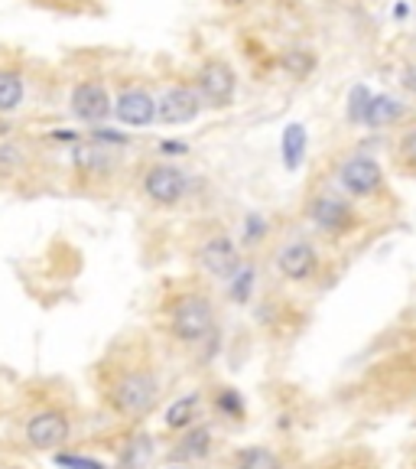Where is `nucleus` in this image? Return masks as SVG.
<instances>
[{
  "label": "nucleus",
  "mask_w": 416,
  "mask_h": 469,
  "mask_svg": "<svg viewBox=\"0 0 416 469\" xmlns=\"http://www.w3.org/2000/svg\"><path fill=\"white\" fill-rule=\"evenodd\" d=\"M108 404L124 417H144L154 411L156 398H160V382H156L154 368L150 365H127L114 372L108 382Z\"/></svg>",
  "instance_id": "obj_1"
},
{
  "label": "nucleus",
  "mask_w": 416,
  "mask_h": 469,
  "mask_svg": "<svg viewBox=\"0 0 416 469\" xmlns=\"http://www.w3.org/2000/svg\"><path fill=\"white\" fill-rule=\"evenodd\" d=\"M166 316H170V333L185 345H199L215 329V310H212L208 297H202L195 290L173 297Z\"/></svg>",
  "instance_id": "obj_2"
},
{
  "label": "nucleus",
  "mask_w": 416,
  "mask_h": 469,
  "mask_svg": "<svg viewBox=\"0 0 416 469\" xmlns=\"http://www.w3.org/2000/svg\"><path fill=\"white\" fill-rule=\"evenodd\" d=\"M195 88L208 108H228L238 92V75L224 59H205L195 72Z\"/></svg>",
  "instance_id": "obj_3"
},
{
  "label": "nucleus",
  "mask_w": 416,
  "mask_h": 469,
  "mask_svg": "<svg viewBox=\"0 0 416 469\" xmlns=\"http://www.w3.org/2000/svg\"><path fill=\"white\" fill-rule=\"evenodd\" d=\"M339 183L348 195L368 199V195H378L381 189H384V166H381L374 156L355 154L339 166Z\"/></svg>",
  "instance_id": "obj_4"
},
{
  "label": "nucleus",
  "mask_w": 416,
  "mask_h": 469,
  "mask_svg": "<svg viewBox=\"0 0 416 469\" xmlns=\"http://www.w3.org/2000/svg\"><path fill=\"white\" fill-rule=\"evenodd\" d=\"M185 189H189V176L179 166L154 164L144 170V193H147L150 203L163 205V209H173V205L183 203Z\"/></svg>",
  "instance_id": "obj_5"
},
{
  "label": "nucleus",
  "mask_w": 416,
  "mask_h": 469,
  "mask_svg": "<svg viewBox=\"0 0 416 469\" xmlns=\"http://www.w3.org/2000/svg\"><path fill=\"white\" fill-rule=\"evenodd\" d=\"M72 111H75V117H82L85 125H101L108 115H114V102H111L108 88H104V82H98V78H85V82H78L75 88H72Z\"/></svg>",
  "instance_id": "obj_6"
},
{
  "label": "nucleus",
  "mask_w": 416,
  "mask_h": 469,
  "mask_svg": "<svg viewBox=\"0 0 416 469\" xmlns=\"http://www.w3.org/2000/svg\"><path fill=\"white\" fill-rule=\"evenodd\" d=\"M202 111V95L193 85H173L156 102V117L163 125H189Z\"/></svg>",
  "instance_id": "obj_7"
},
{
  "label": "nucleus",
  "mask_w": 416,
  "mask_h": 469,
  "mask_svg": "<svg viewBox=\"0 0 416 469\" xmlns=\"http://www.w3.org/2000/svg\"><path fill=\"white\" fill-rule=\"evenodd\" d=\"M277 271L283 274L286 281H293V284L309 281V277L319 271L316 248H312L306 238H293V242H286L283 248L277 251Z\"/></svg>",
  "instance_id": "obj_8"
},
{
  "label": "nucleus",
  "mask_w": 416,
  "mask_h": 469,
  "mask_svg": "<svg viewBox=\"0 0 416 469\" xmlns=\"http://www.w3.org/2000/svg\"><path fill=\"white\" fill-rule=\"evenodd\" d=\"M309 219L316 222V228H322L329 234H345L348 228L355 225V209L345 199H339V195L322 193L309 203Z\"/></svg>",
  "instance_id": "obj_9"
},
{
  "label": "nucleus",
  "mask_w": 416,
  "mask_h": 469,
  "mask_svg": "<svg viewBox=\"0 0 416 469\" xmlns=\"http://www.w3.org/2000/svg\"><path fill=\"white\" fill-rule=\"evenodd\" d=\"M69 417L62 411H39L26 421V444L36 450H55L69 440Z\"/></svg>",
  "instance_id": "obj_10"
},
{
  "label": "nucleus",
  "mask_w": 416,
  "mask_h": 469,
  "mask_svg": "<svg viewBox=\"0 0 416 469\" xmlns=\"http://www.w3.org/2000/svg\"><path fill=\"white\" fill-rule=\"evenodd\" d=\"M199 261L208 274H215V277H234L241 271V258H238V248L228 234H215V238H208L205 244L199 248Z\"/></svg>",
  "instance_id": "obj_11"
},
{
  "label": "nucleus",
  "mask_w": 416,
  "mask_h": 469,
  "mask_svg": "<svg viewBox=\"0 0 416 469\" xmlns=\"http://www.w3.org/2000/svg\"><path fill=\"white\" fill-rule=\"evenodd\" d=\"M114 115L127 127H147L156 117V102L147 88H124L114 102Z\"/></svg>",
  "instance_id": "obj_12"
},
{
  "label": "nucleus",
  "mask_w": 416,
  "mask_h": 469,
  "mask_svg": "<svg viewBox=\"0 0 416 469\" xmlns=\"http://www.w3.org/2000/svg\"><path fill=\"white\" fill-rule=\"evenodd\" d=\"M199 417H202V394L199 391H189V394H183V398H176L166 407L163 424H166V430H189L195 427Z\"/></svg>",
  "instance_id": "obj_13"
},
{
  "label": "nucleus",
  "mask_w": 416,
  "mask_h": 469,
  "mask_svg": "<svg viewBox=\"0 0 416 469\" xmlns=\"http://www.w3.org/2000/svg\"><path fill=\"white\" fill-rule=\"evenodd\" d=\"M403 115H407V108H403L397 98H391V95H371L368 111H364V125L368 127H391V125H397Z\"/></svg>",
  "instance_id": "obj_14"
},
{
  "label": "nucleus",
  "mask_w": 416,
  "mask_h": 469,
  "mask_svg": "<svg viewBox=\"0 0 416 469\" xmlns=\"http://www.w3.org/2000/svg\"><path fill=\"white\" fill-rule=\"evenodd\" d=\"M150 460H154V440L147 434H137V437H131L124 444L117 469H147Z\"/></svg>",
  "instance_id": "obj_15"
},
{
  "label": "nucleus",
  "mask_w": 416,
  "mask_h": 469,
  "mask_svg": "<svg viewBox=\"0 0 416 469\" xmlns=\"http://www.w3.org/2000/svg\"><path fill=\"white\" fill-rule=\"evenodd\" d=\"M24 95H26V85L20 72L14 69H0V115H10L24 105Z\"/></svg>",
  "instance_id": "obj_16"
},
{
  "label": "nucleus",
  "mask_w": 416,
  "mask_h": 469,
  "mask_svg": "<svg viewBox=\"0 0 416 469\" xmlns=\"http://www.w3.org/2000/svg\"><path fill=\"white\" fill-rule=\"evenodd\" d=\"M316 65H319V59L312 49H286V53L280 55V69H283L290 78H309L316 72Z\"/></svg>",
  "instance_id": "obj_17"
},
{
  "label": "nucleus",
  "mask_w": 416,
  "mask_h": 469,
  "mask_svg": "<svg viewBox=\"0 0 416 469\" xmlns=\"http://www.w3.org/2000/svg\"><path fill=\"white\" fill-rule=\"evenodd\" d=\"M302 154H306V131L302 125H290L283 131V164L286 170H296L302 164Z\"/></svg>",
  "instance_id": "obj_18"
},
{
  "label": "nucleus",
  "mask_w": 416,
  "mask_h": 469,
  "mask_svg": "<svg viewBox=\"0 0 416 469\" xmlns=\"http://www.w3.org/2000/svg\"><path fill=\"white\" fill-rule=\"evenodd\" d=\"M208 450H212V434H208V427H195L176 446V456H183V460H202Z\"/></svg>",
  "instance_id": "obj_19"
},
{
  "label": "nucleus",
  "mask_w": 416,
  "mask_h": 469,
  "mask_svg": "<svg viewBox=\"0 0 416 469\" xmlns=\"http://www.w3.org/2000/svg\"><path fill=\"white\" fill-rule=\"evenodd\" d=\"M238 463H241V469H280L277 454L267 450V446H251V450H241Z\"/></svg>",
  "instance_id": "obj_20"
},
{
  "label": "nucleus",
  "mask_w": 416,
  "mask_h": 469,
  "mask_svg": "<svg viewBox=\"0 0 416 469\" xmlns=\"http://www.w3.org/2000/svg\"><path fill=\"white\" fill-rule=\"evenodd\" d=\"M397 166L407 176H416V127H410L401 141H397Z\"/></svg>",
  "instance_id": "obj_21"
},
{
  "label": "nucleus",
  "mask_w": 416,
  "mask_h": 469,
  "mask_svg": "<svg viewBox=\"0 0 416 469\" xmlns=\"http://www.w3.org/2000/svg\"><path fill=\"white\" fill-rule=\"evenodd\" d=\"M251 290H254V267H241V271L234 274L232 300H234V304H247V297H251Z\"/></svg>",
  "instance_id": "obj_22"
},
{
  "label": "nucleus",
  "mask_w": 416,
  "mask_h": 469,
  "mask_svg": "<svg viewBox=\"0 0 416 469\" xmlns=\"http://www.w3.org/2000/svg\"><path fill=\"white\" fill-rule=\"evenodd\" d=\"M55 466H62V469H108L101 460H92V456H82V454H55Z\"/></svg>",
  "instance_id": "obj_23"
},
{
  "label": "nucleus",
  "mask_w": 416,
  "mask_h": 469,
  "mask_svg": "<svg viewBox=\"0 0 416 469\" xmlns=\"http://www.w3.org/2000/svg\"><path fill=\"white\" fill-rule=\"evenodd\" d=\"M368 102H371V92L364 85L352 88V98H348V117L352 121H362L364 125V111H368Z\"/></svg>",
  "instance_id": "obj_24"
},
{
  "label": "nucleus",
  "mask_w": 416,
  "mask_h": 469,
  "mask_svg": "<svg viewBox=\"0 0 416 469\" xmlns=\"http://www.w3.org/2000/svg\"><path fill=\"white\" fill-rule=\"evenodd\" d=\"M218 411L228 417H241V411H244V404H241V394L234 388H224L222 394H218Z\"/></svg>",
  "instance_id": "obj_25"
},
{
  "label": "nucleus",
  "mask_w": 416,
  "mask_h": 469,
  "mask_svg": "<svg viewBox=\"0 0 416 469\" xmlns=\"http://www.w3.org/2000/svg\"><path fill=\"white\" fill-rule=\"evenodd\" d=\"M267 234V222L261 215H247L244 219V244H257Z\"/></svg>",
  "instance_id": "obj_26"
},
{
  "label": "nucleus",
  "mask_w": 416,
  "mask_h": 469,
  "mask_svg": "<svg viewBox=\"0 0 416 469\" xmlns=\"http://www.w3.org/2000/svg\"><path fill=\"white\" fill-rule=\"evenodd\" d=\"M401 85L407 88V92L416 95V63L413 65H403V69H401Z\"/></svg>",
  "instance_id": "obj_27"
},
{
  "label": "nucleus",
  "mask_w": 416,
  "mask_h": 469,
  "mask_svg": "<svg viewBox=\"0 0 416 469\" xmlns=\"http://www.w3.org/2000/svg\"><path fill=\"white\" fill-rule=\"evenodd\" d=\"M160 150H163V154H183V144H170V141H166V144H160Z\"/></svg>",
  "instance_id": "obj_28"
},
{
  "label": "nucleus",
  "mask_w": 416,
  "mask_h": 469,
  "mask_svg": "<svg viewBox=\"0 0 416 469\" xmlns=\"http://www.w3.org/2000/svg\"><path fill=\"white\" fill-rule=\"evenodd\" d=\"M224 7H247V4H254V0H222Z\"/></svg>",
  "instance_id": "obj_29"
},
{
  "label": "nucleus",
  "mask_w": 416,
  "mask_h": 469,
  "mask_svg": "<svg viewBox=\"0 0 416 469\" xmlns=\"http://www.w3.org/2000/svg\"><path fill=\"white\" fill-rule=\"evenodd\" d=\"M163 469H193V466H185V463H170V466H163Z\"/></svg>",
  "instance_id": "obj_30"
}]
</instances>
